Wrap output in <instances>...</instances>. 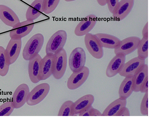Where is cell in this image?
I'll return each instance as SVG.
<instances>
[{
	"mask_svg": "<svg viewBox=\"0 0 151 119\" xmlns=\"http://www.w3.org/2000/svg\"><path fill=\"white\" fill-rule=\"evenodd\" d=\"M93 106H90L82 110L78 115L79 116H91V112Z\"/></svg>",
	"mask_w": 151,
	"mask_h": 119,
	"instance_id": "cell-34",
	"label": "cell"
},
{
	"mask_svg": "<svg viewBox=\"0 0 151 119\" xmlns=\"http://www.w3.org/2000/svg\"><path fill=\"white\" fill-rule=\"evenodd\" d=\"M126 56L122 53L116 54L109 63L106 74L109 78L113 77L120 72L125 63Z\"/></svg>",
	"mask_w": 151,
	"mask_h": 119,
	"instance_id": "cell-12",
	"label": "cell"
},
{
	"mask_svg": "<svg viewBox=\"0 0 151 119\" xmlns=\"http://www.w3.org/2000/svg\"><path fill=\"white\" fill-rule=\"evenodd\" d=\"M64 1L67 2H70L76 1V0H64Z\"/></svg>",
	"mask_w": 151,
	"mask_h": 119,
	"instance_id": "cell-38",
	"label": "cell"
},
{
	"mask_svg": "<svg viewBox=\"0 0 151 119\" xmlns=\"http://www.w3.org/2000/svg\"><path fill=\"white\" fill-rule=\"evenodd\" d=\"M134 0H121L119 1L112 14L114 21H119L125 18L132 11Z\"/></svg>",
	"mask_w": 151,
	"mask_h": 119,
	"instance_id": "cell-14",
	"label": "cell"
},
{
	"mask_svg": "<svg viewBox=\"0 0 151 119\" xmlns=\"http://www.w3.org/2000/svg\"><path fill=\"white\" fill-rule=\"evenodd\" d=\"M67 56L63 48L54 54L52 75L55 79L59 80L63 76L66 70Z\"/></svg>",
	"mask_w": 151,
	"mask_h": 119,
	"instance_id": "cell-2",
	"label": "cell"
},
{
	"mask_svg": "<svg viewBox=\"0 0 151 119\" xmlns=\"http://www.w3.org/2000/svg\"><path fill=\"white\" fill-rule=\"evenodd\" d=\"M141 39L136 36H131L122 40L119 46L114 49L115 54H123L126 56L132 53L137 48Z\"/></svg>",
	"mask_w": 151,
	"mask_h": 119,
	"instance_id": "cell-9",
	"label": "cell"
},
{
	"mask_svg": "<svg viewBox=\"0 0 151 119\" xmlns=\"http://www.w3.org/2000/svg\"><path fill=\"white\" fill-rule=\"evenodd\" d=\"M29 92V87L25 83H22L17 87L13 94L11 101L14 109L19 108L24 105Z\"/></svg>",
	"mask_w": 151,
	"mask_h": 119,
	"instance_id": "cell-13",
	"label": "cell"
},
{
	"mask_svg": "<svg viewBox=\"0 0 151 119\" xmlns=\"http://www.w3.org/2000/svg\"><path fill=\"white\" fill-rule=\"evenodd\" d=\"M50 89V86L47 83L38 85L29 92L27 99V104L32 106L38 104L46 97Z\"/></svg>",
	"mask_w": 151,
	"mask_h": 119,
	"instance_id": "cell-5",
	"label": "cell"
},
{
	"mask_svg": "<svg viewBox=\"0 0 151 119\" xmlns=\"http://www.w3.org/2000/svg\"><path fill=\"white\" fill-rule=\"evenodd\" d=\"M99 4L101 6H104L107 4V0H97Z\"/></svg>",
	"mask_w": 151,
	"mask_h": 119,
	"instance_id": "cell-37",
	"label": "cell"
},
{
	"mask_svg": "<svg viewBox=\"0 0 151 119\" xmlns=\"http://www.w3.org/2000/svg\"><path fill=\"white\" fill-rule=\"evenodd\" d=\"M54 54L49 53L41 60L39 74L40 81L46 80L52 75Z\"/></svg>",
	"mask_w": 151,
	"mask_h": 119,
	"instance_id": "cell-15",
	"label": "cell"
},
{
	"mask_svg": "<svg viewBox=\"0 0 151 119\" xmlns=\"http://www.w3.org/2000/svg\"><path fill=\"white\" fill-rule=\"evenodd\" d=\"M95 100L94 96L90 94L85 95L80 98L73 104L71 116L79 115L82 110L92 105Z\"/></svg>",
	"mask_w": 151,
	"mask_h": 119,
	"instance_id": "cell-17",
	"label": "cell"
},
{
	"mask_svg": "<svg viewBox=\"0 0 151 119\" xmlns=\"http://www.w3.org/2000/svg\"><path fill=\"white\" fill-rule=\"evenodd\" d=\"M126 99L120 98L115 100L111 103L104 110L101 116H115L123 107H126Z\"/></svg>",
	"mask_w": 151,
	"mask_h": 119,
	"instance_id": "cell-24",
	"label": "cell"
},
{
	"mask_svg": "<svg viewBox=\"0 0 151 119\" xmlns=\"http://www.w3.org/2000/svg\"><path fill=\"white\" fill-rule=\"evenodd\" d=\"M0 19L6 25L12 28L20 22L15 13L10 8L3 5H0Z\"/></svg>",
	"mask_w": 151,
	"mask_h": 119,
	"instance_id": "cell-16",
	"label": "cell"
},
{
	"mask_svg": "<svg viewBox=\"0 0 151 119\" xmlns=\"http://www.w3.org/2000/svg\"><path fill=\"white\" fill-rule=\"evenodd\" d=\"M14 109L11 101H7L0 105V116H9Z\"/></svg>",
	"mask_w": 151,
	"mask_h": 119,
	"instance_id": "cell-29",
	"label": "cell"
},
{
	"mask_svg": "<svg viewBox=\"0 0 151 119\" xmlns=\"http://www.w3.org/2000/svg\"><path fill=\"white\" fill-rule=\"evenodd\" d=\"M86 61V55L84 49L80 47L75 48L69 56V68L73 72H78L85 66Z\"/></svg>",
	"mask_w": 151,
	"mask_h": 119,
	"instance_id": "cell-3",
	"label": "cell"
},
{
	"mask_svg": "<svg viewBox=\"0 0 151 119\" xmlns=\"http://www.w3.org/2000/svg\"><path fill=\"white\" fill-rule=\"evenodd\" d=\"M119 0H107V4L109 12L112 14L118 4Z\"/></svg>",
	"mask_w": 151,
	"mask_h": 119,
	"instance_id": "cell-31",
	"label": "cell"
},
{
	"mask_svg": "<svg viewBox=\"0 0 151 119\" xmlns=\"http://www.w3.org/2000/svg\"><path fill=\"white\" fill-rule=\"evenodd\" d=\"M84 42L88 51L93 57L98 59L103 57V48L95 34L89 33L86 35Z\"/></svg>",
	"mask_w": 151,
	"mask_h": 119,
	"instance_id": "cell-6",
	"label": "cell"
},
{
	"mask_svg": "<svg viewBox=\"0 0 151 119\" xmlns=\"http://www.w3.org/2000/svg\"><path fill=\"white\" fill-rule=\"evenodd\" d=\"M10 65L7 63L4 48L0 46V76H6L8 73Z\"/></svg>",
	"mask_w": 151,
	"mask_h": 119,
	"instance_id": "cell-25",
	"label": "cell"
},
{
	"mask_svg": "<svg viewBox=\"0 0 151 119\" xmlns=\"http://www.w3.org/2000/svg\"><path fill=\"white\" fill-rule=\"evenodd\" d=\"M60 0H44L43 4V13L48 14L52 12L56 9Z\"/></svg>",
	"mask_w": 151,
	"mask_h": 119,
	"instance_id": "cell-27",
	"label": "cell"
},
{
	"mask_svg": "<svg viewBox=\"0 0 151 119\" xmlns=\"http://www.w3.org/2000/svg\"><path fill=\"white\" fill-rule=\"evenodd\" d=\"M133 77V75H128L125 77L122 82L119 90V98L127 99L132 93Z\"/></svg>",
	"mask_w": 151,
	"mask_h": 119,
	"instance_id": "cell-23",
	"label": "cell"
},
{
	"mask_svg": "<svg viewBox=\"0 0 151 119\" xmlns=\"http://www.w3.org/2000/svg\"><path fill=\"white\" fill-rule=\"evenodd\" d=\"M67 38V34L65 31L60 30L57 31L51 37L47 42L45 48L46 54H54L63 48Z\"/></svg>",
	"mask_w": 151,
	"mask_h": 119,
	"instance_id": "cell-4",
	"label": "cell"
},
{
	"mask_svg": "<svg viewBox=\"0 0 151 119\" xmlns=\"http://www.w3.org/2000/svg\"><path fill=\"white\" fill-rule=\"evenodd\" d=\"M141 114L144 115H148V92L145 93L142 100L140 106Z\"/></svg>",
	"mask_w": 151,
	"mask_h": 119,
	"instance_id": "cell-30",
	"label": "cell"
},
{
	"mask_svg": "<svg viewBox=\"0 0 151 119\" xmlns=\"http://www.w3.org/2000/svg\"><path fill=\"white\" fill-rule=\"evenodd\" d=\"M95 35L103 48L115 49L120 44L121 40L114 36L103 33H97Z\"/></svg>",
	"mask_w": 151,
	"mask_h": 119,
	"instance_id": "cell-21",
	"label": "cell"
},
{
	"mask_svg": "<svg viewBox=\"0 0 151 119\" xmlns=\"http://www.w3.org/2000/svg\"><path fill=\"white\" fill-rule=\"evenodd\" d=\"M35 26L34 21L26 20L19 22L12 28L10 32L11 39L19 40L27 36L32 31Z\"/></svg>",
	"mask_w": 151,
	"mask_h": 119,
	"instance_id": "cell-8",
	"label": "cell"
},
{
	"mask_svg": "<svg viewBox=\"0 0 151 119\" xmlns=\"http://www.w3.org/2000/svg\"><path fill=\"white\" fill-rule=\"evenodd\" d=\"M97 22V18L95 15L90 14L87 16L75 27L74 34L78 37L85 36L93 29Z\"/></svg>",
	"mask_w": 151,
	"mask_h": 119,
	"instance_id": "cell-10",
	"label": "cell"
},
{
	"mask_svg": "<svg viewBox=\"0 0 151 119\" xmlns=\"http://www.w3.org/2000/svg\"><path fill=\"white\" fill-rule=\"evenodd\" d=\"M73 102L71 100H67L62 105L59 111L58 116H71V112Z\"/></svg>",
	"mask_w": 151,
	"mask_h": 119,
	"instance_id": "cell-28",
	"label": "cell"
},
{
	"mask_svg": "<svg viewBox=\"0 0 151 119\" xmlns=\"http://www.w3.org/2000/svg\"><path fill=\"white\" fill-rule=\"evenodd\" d=\"M44 0H35L29 7L26 13L27 20L34 21L44 13L43 4Z\"/></svg>",
	"mask_w": 151,
	"mask_h": 119,
	"instance_id": "cell-22",
	"label": "cell"
},
{
	"mask_svg": "<svg viewBox=\"0 0 151 119\" xmlns=\"http://www.w3.org/2000/svg\"><path fill=\"white\" fill-rule=\"evenodd\" d=\"M142 37L148 39V22L144 26L142 31Z\"/></svg>",
	"mask_w": 151,
	"mask_h": 119,
	"instance_id": "cell-35",
	"label": "cell"
},
{
	"mask_svg": "<svg viewBox=\"0 0 151 119\" xmlns=\"http://www.w3.org/2000/svg\"><path fill=\"white\" fill-rule=\"evenodd\" d=\"M102 113L98 110L93 107L91 112V116H101Z\"/></svg>",
	"mask_w": 151,
	"mask_h": 119,
	"instance_id": "cell-36",
	"label": "cell"
},
{
	"mask_svg": "<svg viewBox=\"0 0 151 119\" xmlns=\"http://www.w3.org/2000/svg\"><path fill=\"white\" fill-rule=\"evenodd\" d=\"M145 63V60L141 59L138 56L134 57L125 63L119 74L124 77L130 75H134L137 71Z\"/></svg>",
	"mask_w": 151,
	"mask_h": 119,
	"instance_id": "cell-18",
	"label": "cell"
},
{
	"mask_svg": "<svg viewBox=\"0 0 151 119\" xmlns=\"http://www.w3.org/2000/svg\"><path fill=\"white\" fill-rule=\"evenodd\" d=\"M130 113L129 109L126 107H124L119 110L115 116H130Z\"/></svg>",
	"mask_w": 151,
	"mask_h": 119,
	"instance_id": "cell-32",
	"label": "cell"
},
{
	"mask_svg": "<svg viewBox=\"0 0 151 119\" xmlns=\"http://www.w3.org/2000/svg\"><path fill=\"white\" fill-rule=\"evenodd\" d=\"M148 77V66L145 64L142 66L133 75L132 89L134 92H140V87L147 77Z\"/></svg>",
	"mask_w": 151,
	"mask_h": 119,
	"instance_id": "cell-19",
	"label": "cell"
},
{
	"mask_svg": "<svg viewBox=\"0 0 151 119\" xmlns=\"http://www.w3.org/2000/svg\"><path fill=\"white\" fill-rule=\"evenodd\" d=\"M22 47V39L14 40L11 39L6 49L5 54L7 63L9 65L14 63L18 58Z\"/></svg>",
	"mask_w": 151,
	"mask_h": 119,
	"instance_id": "cell-11",
	"label": "cell"
},
{
	"mask_svg": "<svg viewBox=\"0 0 151 119\" xmlns=\"http://www.w3.org/2000/svg\"><path fill=\"white\" fill-rule=\"evenodd\" d=\"M42 59L38 54L29 61L28 71L29 78L33 83L37 84L40 80L39 78L40 63Z\"/></svg>",
	"mask_w": 151,
	"mask_h": 119,
	"instance_id": "cell-20",
	"label": "cell"
},
{
	"mask_svg": "<svg viewBox=\"0 0 151 119\" xmlns=\"http://www.w3.org/2000/svg\"><path fill=\"white\" fill-rule=\"evenodd\" d=\"M140 92L142 93L148 92V77H147L142 84Z\"/></svg>",
	"mask_w": 151,
	"mask_h": 119,
	"instance_id": "cell-33",
	"label": "cell"
},
{
	"mask_svg": "<svg viewBox=\"0 0 151 119\" xmlns=\"http://www.w3.org/2000/svg\"><path fill=\"white\" fill-rule=\"evenodd\" d=\"M137 49V56L145 60L148 57V39L142 37Z\"/></svg>",
	"mask_w": 151,
	"mask_h": 119,
	"instance_id": "cell-26",
	"label": "cell"
},
{
	"mask_svg": "<svg viewBox=\"0 0 151 119\" xmlns=\"http://www.w3.org/2000/svg\"><path fill=\"white\" fill-rule=\"evenodd\" d=\"M44 41L43 35L37 33L31 37L26 43L23 51L22 56L25 60H30L39 54Z\"/></svg>",
	"mask_w": 151,
	"mask_h": 119,
	"instance_id": "cell-1",
	"label": "cell"
},
{
	"mask_svg": "<svg viewBox=\"0 0 151 119\" xmlns=\"http://www.w3.org/2000/svg\"><path fill=\"white\" fill-rule=\"evenodd\" d=\"M90 71L89 69L85 66L80 71L73 72L67 82V87L70 90L76 89L81 86L88 78Z\"/></svg>",
	"mask_w": 151,
	"mask_h": 119,
	"instance_id": "cell-7",
	"label": "cell"
}]
</instances>
